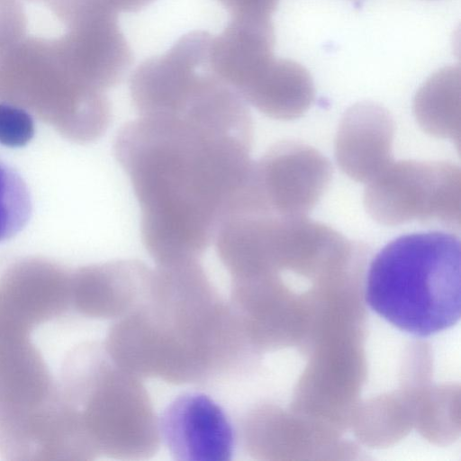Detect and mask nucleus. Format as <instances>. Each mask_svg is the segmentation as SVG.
I'll list each match as a JSON object with an SVG mask.
<instances>
[{"instance_id":"nucleus-9","label":"nucleus","mask_w":461,"mask_h":461,"mask_svg":"<svg viewBox=\"0 0 461 461\" xmlns=\"http://www.w3.org/2000/svg\"><path fill=\"white\" fill-rule=\"evenodd\" d=\"M54 41L72 76L95 91L104 93L119 84L132 62L131 50L113 12L67 28Z\"/></svg>"},{"instance_id":"nucleus-4","label":"nucleus","mask_w":461,"mask_h":461,"mask_svg":"<svg viewBox=\"0 0 461 461\" xmlns=\"http://www.w3.org/2000/svg\"><path fill=\"white\" fill-rule=\"evenodd\" d=\"M72 409L93 458L146 460L160 446L158 420L140 377L118 365L104 346L78 352Z\"/></svg>"},{"instance_id":"nucleus-18","label":"nucleus","mask_w":461,"mask_h":461,"mask_svg":"<svg viewBox=\"0 0 461 461\" xmlns=\"http://www.w3.org/2000/svg\"><path fill=\"white\" fill-rule=\"evenodd\" d=\"M232 17L271 19L279 0H217Z\"/></svg>"},{"instance_id":"nucleus-10","label":"nucleus","mask_w":461,"mask_h":461,"mask_svg":"<svg viewBox=\"0 0 461 461\" xmlns=\"http://www.w3.org/2000/svg\"><path fill=\"white\" fill-rule=\"evenodd\" d=\"M394 122L380 104L361 102L342 116L334 143L339 168L351 179L367 183L393 161Z\"/></svg>"},{"instance_id":"nucleus-2","label":"nucleus","mask_w":461,"mask_h":461,"mask_svg":"<svg viewBox=\"0 0 461 461\" xmlns=\"http://www.w3.org/2000/svg\"><path fill=\"white\" fill-rule=\"evenodd\" d=\"M250 347L199 260L157 266L142 298L115 320L104 344L139 377L202 385L237 378Z\"/></svg>"},{"instance_id":"nucleus-14","label":"nucleus","mask_w":461,"mask_h":461,"mask_svg":"<svg viewBox=\"0 0 461 461\" xmlns=\"http://www.w3.org/2000/svg\"><path fill=\"white\" fill-rule=\"evenodd\" d=\"M413 113L428 134L460 144V68L445 67L420 86L413 101Z\"/></svg>"},{"instance_id":"nucleus-13","label":"nucleus","mask_w":461,"mask_h":461,"mask_svg":"<svg viewBox=\"0 0 461 461\" xmlns=\"http://www.w3.org/2000/svg\"><path fill=\"white\" fill-rule=\"evenodd\" d=\"M240 95L265 115L283 121L301 117L315 96L309 71L292 59L274 57Z\"/></svg>"},{"instance_id":"nucleus-5","label":"nucleus","mask_w":461,"mask_h":461,"mask_svg":"<svg viewBox=\"0 0 461 461\" xmlns=\"http://www.w3.org/2000/svg\"><path fill=\"white\" fill-rule=\"evenodd\" d=\"M0 101L32 112L79 143L100 138L111 122L105 94L72 76L54 38L27 36L0 58Z\"/></svg>"},{"instance_id":"nucleus-8","label":"nucleus","mask_w":461,"mask_h":461,"mask_svg":"<svg viewBox=\"0 0 461 461\" xmlns=\"http://www.w3.org/2000/svg\"><path fill=\"white\" fill-rule=\"evenodd\" d=\"M160 438L178 461H229L235 430L224 410L210 396L186 392L176 397L158 420Z\"/></svg>"},{"instance_id":"nucleus-17","label":"nucleus","mask_w":461,"mask_h":461,"mask_svg":"<svg viewBox=\"0 0 461 461\" xmlns=\"http://www.w3.org/2000/svg\"><path fill=\"white\" fill-rule=\"evenodd\" d=\"M28 17L21 0H0V58L24 40Z\"/></svg>"},{"instance_id":"nucleus-1","label":"nucleus","mask_w":461,"mask_h":461,"mask_svg":"<svg viewBox=\"0 0 461 461\" xmlns=\"http://www.w3.org/2000/svg\"><path fill=\"white\" fill-rule=\"evenodd\" d=\"M137 113L113 150L140 208L143 244L157 265L199 260L252 163L249 109L224 82L202 78Z\"/></svg>"},{"instance_id":"nucleus-12","label":"nucleus","mask_w":461,"mask_h":461,"mask_svg":"<svg viewBox=\"0 0 461 461\" xmlns=\"http://www.w3.org/2000/svg\"><path fill=\"white\" fill-rule=\"evenodd\" d=\"M271 19L232 17L224 30L212 37L211 70L239 94L275 57Z\"/></svg>"},{"instance_id":"nucleus-16","label":"nucleus","mask_w":461,"mask_h":461,"mask_svg":"<svg viewBox=\"0 0 461 461\" xmlns=\"http://www.w3.org/2000/svg\"><path fill=\"white\" fill-rule=\"evenodd\" d=\"M34 131V121L29 111L0 101V144L10 148L25 146Z\"/></svg>"},{"instance_id":"nucleus-7","label":"nucleus","mask_w":461,"mask_h":461,"mask_svg":"<svg viewBox=\"0 0 461 461\" xmlns=\"http://www.w3.org/2000/svg\"><path fill=\"white\" fill-rule=\"evenodd\" d=\"M332 176L330 160L304 143H276L258 160L234 195L245 208L284 217H306Z\"/></svg>"},{"instance_id":"nucleus-6","label":"nucleus","mask_w":461,"mask_h":461,"mask_svg":"<svg viewBox=\"0 0 461 461\" xmlns=\"http://www.w3.org/2000/svg\"><path fill=\"white\" fill-rule=\"evenodd\" d=\"M460 167L447 161H392L366 183L364 205L378 223L413 221L460 227Z\"/></svg>"},{"instance_id":"nucleus-3","label":"nucleus","mask_w":461,"mask_h":461,"mask_svg":"<svg viewBox=\"0 0 461 461\" xmlns=\"http://www.w3.org/2000/svg\"><path fill=\"white\" fill-rule=\"evenodd\" d=\"M365 297L379 316L414 336L454 326L461 311L459 238L428 231L394 239L371 261Z\"/></svg>"},{"instance_id":"nucleus-11","label":"nucleus","mask_w":461,"mask_h":461,"mask_svg":"<svg viewBox=\"0 0 461 461\" xmlns=\"http://www.w3.org/2000/svg\"><path fill=\"white\" fill-rule=\"evenodd\" d=\"M152 270L135 259L113 260L78 269L72 279L78 308L91 317H122L142 298Z\"/></svg>"},{"instance_id":"nucleus-20","label":"nucleus","mask_w":461,"mask_h":461,"mask_svg":"<svg viewBox=\"0 0 461 461\" xmlns=\"http://www.w3.org/2000/svg\"><path fill=\"white\" fill-rule=\"evenodd\" d=\"M26 1L31 2V3H34V4H41V5H42L45 0H26Z\"/></svg>"},{"instance_id":"nucleus-19","label":"nucleus","mask_w":461,"mask_h":461,"mask_svg":"<svg viewBox=\"0 0 461 461\" xmlns=\"http://www.w3.org/2000/svg\"><path fill=\"white\" fill-rule=\"evenodd\" d=\"M155 0H105L115 13H136L152 4Z\"/></svg>"},{"instance_id":"nucleus-15","label":"nucleus","mask_w":461,"mask_h":461,"mask_svg":"<svg viewBox=\"0 0 461 461\" xmlns=\"http://www.w3.org/2000/svg\"><path fill=\"white\" fill-rule=\"evenodd\" d=\"M32 213L26 184L10 166L0 160V242L19 233Z\"/></svg>"}]
</instances>
